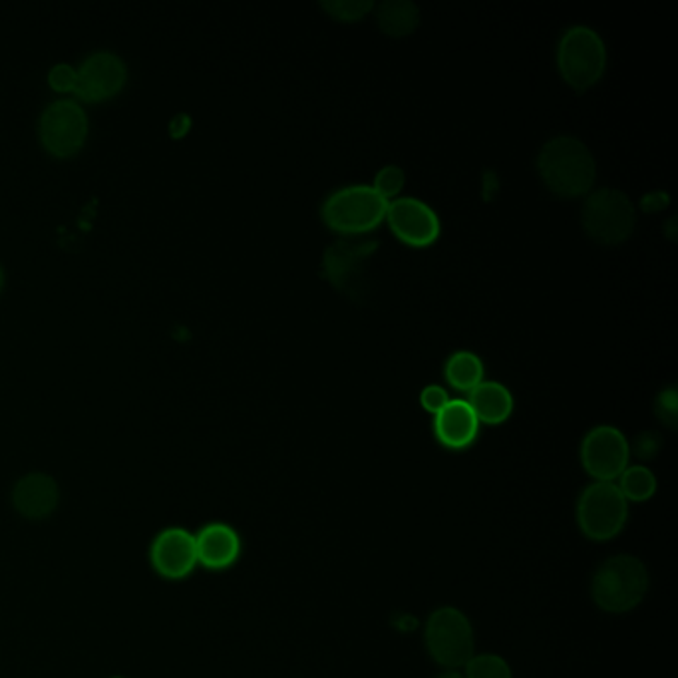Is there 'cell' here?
Segmentation results:
<instances>
[{
  "mask_svg": "<svg viewBox=\"0 0 678 678\" xmlns=\"http://www.w3.org/2000/svg\"><path fill=\"white\" fill-rule=\"evenodd\" d=\"M537 173L549 192L576 199L593 192L597 181V161L583 140L555 136L543 144L537 159Z\"/></svg>",
  "mask_w": 678,
  "mask_h": 678,
  "instance_id": "cell-1",
  "label": "cell"
},
{
  "mask_svg": "<svg viewBox=\"0 0 678 678\" xmlns=\"http://www.w3.org/2000/svg\"><path fill=\"white\" fill-rule=\"evenodd\" d=\"M649 571L634 555H615L595 571L591 597L605 613L633 610L649 591Z\"/></svg>",
  "mask_w": 678,
  "mask_h": 678,
  "instance_id": "cell-2",
  "label": "cell"
},
{
  "mask_svg": "<svg viewBox=\"0 0 678 678\" xmlns=\"http://www.w3.org/2000/svg\"><path fill=\"white\" fill-rule=\"evenodd\" d=\"M557 69L576 90L595 86L607 69V46L603 36L585 24L567 28L557 45Z\"/></svg>",
  "mask_w": 678,
  "mask_h": 678,
  "instance_id": "cell-3",
  "label": "cell"
},
{
  "mask_svg": "<svg viewBox=\"0 0 678 678\" xmlns=\"http://www.w3.org/2000/svg\"><path fill=\"white\" fill-rule=\"evenodd\" d=\"M385 202L373 185H347L330 193L320 207L325 226L344 238H356L373 231L385 221Z\"/></svg>",
  "mask_w": 678,
  "mask_h": 678,
  "instance_id": "cell-4",
  "label": "cell"
},
{
  "mask_svg": "<svg viewBox=\"0 0 678 678\" xmlns=\"http://www.w3.org/2000/svg\"><path fill=\"white\" fill-rule=\"evenodd\" d=\"M581 223L589 238L600 245H621L633 235L637 207L633 199L615 187H601L585 195Z\"/></svg>",
  "mask_w": 678,
  "mask_h": 678,
  "instance_id": "cell-5",
  "label": "cell"
},
{
  "mask_svg": "<svg viewBox=\"0 0 678 678\" xmlns=\"http://www.w3.org/2000/svg\"><path fill=\"white\" fill-rule=\"evenodd\" d=\"M629 518V501L613 482L585 487L577 504V523L589 540L607 542L622 532Z\"/></svg>",
  "mask_w": 678,
  "mask_h": 678,
  "instance_id": "cell-6",
  "label": "cell"
},
{
  "mask_svg": "<svg viewBox=\"0 0 678 678\" xmlns=\"http://www.w3.org/2000/svg\"><path fill=\"white\" fill-rule=\"evenodd\" d=\"M378 251L376 241L368 239L342 238L330 243L323 255V275L339 293L352 301H361L366 291V271L374 253Z\"/></svg>",
  "mask_w": 678,
  "mask_h": 678,
  "instance_id": "cell-7",
  "label": "cell"
},
{
  "mask_svg": "<svg viewBox=\"0 0 678 678\" xmlns=\"http://www.w3.org/2000/svg\"><path fill=\"white\" fill-rule=\"evenodd\" d=\"M424 641L429 656L446 668L465 667L474 656V631L462 610L441 607L428 617Z\"/></svg>",
  "mask_w": 678,
  "mask_h": 678,
  "instance_id": "cell-8",
  "label": "cell"
},
{
  "mask_svg": "<svg viewBox=\"0 0 678 678\" xmlns=\"http://www.w3.org/2000/svg\"><path fill=\"white\" fill-rule=\"evenodd\" d=\"M38 134L50 154L66 158L84 146L88 136V116L76 100L60 98L48 104L40 113Z\"/></svg>",
  "mask_w": 678,
  "mask_h": 678,
  "instance_id": "cell-9",
  "label": "cell"
},
{
  "mask_svg": "<svg viewBox=\"0 0 678 678\" xmlns=\"http://www.w3.org/2000/svg\"><path fill=\"white\" fill-rule=\"evenodd\" d=\"M631 446L621 429L595 426L581 441V464L597 482H613L629 468Z\"/></svg>",
  "mask_w": 678,
  "mask_h": 678,
  "instance_id": "cell-10",
  "label": "cell"
},
{
  "mask_svg": "<svg viewBox=\"0 0 678 678\" xmlns=\"http://www.w3.org/2000/svg\"><path fill=\"white\" fill-rule=\"evenodd\" d=\"M385 221L396 238L410 247H428L440 239V217L419 197L400 195L388 202Z\"/></svg>",
  "mask_w": 678,
  "mask_h": 678,
  "instance_id": "cell-11",
  "label": "cell"
},
{
  "mask_svg": "<svg viewBox=\"0 0 678 678\" xmlns=\"http://www.w3.org/2000/svg\"><path fill=\"white\" fill-rule=\"evenodd\" d=\"M128 69L124 60L110 50L92 52L90 57L84 58V62L76 69V86L74 94L88 100H106L113 94H118L124 86Z\"/></svg>",
  "mask_w": 678,
  "mask_h": 678,
  "instance_id": "cell-12",
  "label": "cell"
},
{
  "mask_svg": "<svg viewBox=\"0 0 678 678\" xmlns=\"http://www.w3.org/2000/svg\"><path fill=\"white\" fill-rule=\"evenodd\" d=\"M152 564L159 576L183 579L197 566L195 535L181 528L164 530L152 545Z\"/></svg>",
  "mask_w": 678,
  "mask_h": 678,
  "instance_id": "cell-13",
  "label": "cell"
},
{
  "mask_svg": "<svg viewBox=\"0 0 678 678\" xmlns=\"http://www.w3.org/2000/svg\"><path fill=\"white\" fill-rule=\"evenodd\" d=\"M58 501L60 489L55 477L43 472L24 475L12 489V504L26 520H45L52 516Z\"/></svg>",
  "mask_w": 678,
  "mask_h": 678,
  "instance_id": "cell-14",
  "label": "cell"
},
{
  "mask_svg": "<svg viewBox=\"0 0 678 678\" xmlns=\"http://www.w3.org/2000/svg\"><path fill=\"white\" fill-rule=\"evenodd\" d=\"M480 420L475 419L474 410L465 400H450L434 416V434L441 446L450 450L468 448L477 436Z\"/></svg>",
  "mask_w": 678,
  "mask_h": 678,
  "instance_id": "cell-15",
  "label": "cell"
},
{
  "mask_svg": "<svg viewBox=\"0 0 678 678\" xmlns=\"http://www.w3.org/2000/svg\"><path fill=\"white\" fill-rule=\"evenodd\" d=\"M197 564L207 569H226L238 561L241 542L235 530L226 523H211L195 537Z\"/></svg>",
  "mask_w": 678,
  "mask_h": 678,
  "instance_id": "cell-16",
  "label": "cell"
},
{
  "mask_svg": "<svg viewBox=\"0 0 678 678\" xmlns=\"http://www.w3.org/2000/svg\"><path fill=\"white\" fill-rule=\"evenodd\" d=\"M468 404L474 410L475 419L480 424H501L511 416L513 412V396L509 392L508 386L496 383V380H484L475 386L472 392H468Z\"/></svg>",
  "mask_w": 678,
  "mask_h": 678,
  "instance_id": "cell-17",
  "label": "cell"
},
{
  "mask_svg": "<svg viewBox=\"0 0 678 678\" xmlns=\"http://www.w3.org/2000/svg\"><path fill=\"white\" fill-rule=\"evenodd\" d=\"M376 9V23L386 36L404 38L420 24V9L412 0H385Z\"/></svg>",
  "mask_w": 678,
  "mask_h": 678,
  "instance_id": "cell-18",
  "label": "cell"
},
{
  "mask_svg": "<svg viewBox=\"0 0 678 678\" xmlns=\"http://www.w3.org/2000/svg\"><path fill=\"white\" fill-rule=\"evenodd\" d=\"M444 376L456 390L472 392L475 386L486 380V368L484 361L475 352L456 351L444 364Z\"/></svg>",
  "mask_w": 678,
  "mask_h": 678,
  "instance_id": "cell-19",
  "label": "cell"
},
{
  "mask_svg": "<svg viewBox=\"0 0 678 678\" xmlns=\"http://www.w3.org/2000/svg\"><path fill=\"white\" fill-rule=\"evenodd\" d=\"M621 489L622 498L627 501H646V499L653 498L656 489V477L649 468L644 465H631L627 468L621 475Z\"/></svg>",
  "mask_w": 678,
  "mask_h": 678,
  "instance_id": "cell-20",
  "label": "cell"
},
{
  "mask_svg": "<svg viewBox=\"0 0 678 678\" xmlns=\"http://www.w3.org/2000/svg\"><path fill=\"white\" fill-rule=\"evenodd\" d=\"M320 9L340 23H356L374 11L373 0H323Z\"/></svg>",
  "mask_w": 678,
  "mask_h": 678,
  "instance_id": "cell-21",
  "label": "cell"
},
{
  "mask_svg": "<svg viewBox=\"0 0 678 678\" xmlns=\"http://www.w3.org/2000/svg\"><path fill=\"white\" fill-rule=\"evenodd\" d=\"M407 185V171L400 166H385L383 170L376 171L373 181V190L378 193L385 202H395L400 197V193Z\"/></svg>",
  "mask_w": 678,
  "mask_h": 678,
  "instance_id": "cell-22",
  "label": "cell"
},
{
  "mask_svg": "<svg viewBox=\"0 0 678 678\" xmlns=\"http://www.w3.org/2000/svg\"><path fill=\"white\" fill-rule=\"evenodd\" d=\"M465 678H511V668L498 655L472 656L465 663Z\"/></svg>",
  "mask_w": 678,
  "mask_h": 678,
  "instance_id": "cell-23",
  "label": "cell"
},
{
  "mask_svg": "<svg viewBox=\"0 0 678 678\" xmlns=\"http://www.w3.org/2000/svg\"><path fill=\"white\" fill-rule=\"evenodd\" d=\"M452 398L448 396V392L438 385H429L420 392V404L424 410H428L429 414H438L441 408L446 407Z\"/></svg>",
  "mask_w": 678,
  "mask_h": 678,
  "instance_id": "cell-24",
  "label": "cell"
},
{
  "mask_svg": "<svg viewBox=\"0 0 678 678\" xmlns=\"http://www.w3.org/2000/svg\"><path fill=\"white\" fill-rule=\"evenodd\" d=\"M48 82L50 86L58 92H74L76 86V69H72L70 64H57L55 69L48 72Z\"/></svg>",
  "mask_w": 678,
  "mask_h": 678,
  "instance_id": "cell-25",
  "label": "cell"
},
{
  "mask_svg": "<svg viewBox=\"0 0 678 678\" xmlns=\"http://www.w3.org/2000/svg\"><path fill=\"white\" fill-rule=\"evenodd\" d=\"M656 412L658 416L665 420L670 426H675L677 422V390L670 386L667 390H663L656 400Z\"/></svg>",
  "mask_w": 678,
  "mask_h": 678,
  "instance_id": "cell-26",
  "label": "cell"
},
{
  "mask_svg": "<svg viewBox=\"0 0 678 678\" xmlns=\"http://www.w3.org/2000/svg\"><path fill=\"white\" fill-rule=\"evenodd\" d=\"M665 204H668V197L665 193L661 192L649 193L646 197H643V202H641L644 211H646V209H649V211H655V209H661Z\"/></svg>",
  "mask_w": 678,
  "mask_h": 678,
  "instance_id": "cell-27",
  "label": "cell"
},
{
  "mask_svg": "<svg viewBox=\"0 0 678 678\" xmlns=\"http://www.w3.org/2000/svg\"><path fill=\"white\" fill-rule=\"evenodd\" d=\"M438 678H465L464 675H460V673H456V670H448V673H444Z\"/></svg>",
  "mask_w": 678,
  "mask_h": 678,
  "instance_id": "cell-28",
  "label": "cell"
}]
</instances>
